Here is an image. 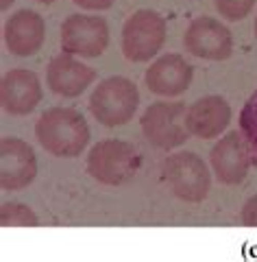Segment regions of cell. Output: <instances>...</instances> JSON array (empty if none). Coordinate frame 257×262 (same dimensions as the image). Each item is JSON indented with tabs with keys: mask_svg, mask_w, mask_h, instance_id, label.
Masks as SVG:
<instances>
[{
	"mask_svg": "<svg viewBox=\"0 0 257 262\" xmlns=\"http://www.w3.org/2000/svg\"><path fill=\"white\" fill-rule=\"evenodd\" d=\"M39 144L57 158H77L89 142V125L85 116L70 107H53L44 112L35 125Z\"/></svg>",
	"mask_w": 257,
	"mask_h": 262,
	"instance_id": "6da1fadb",
	"label": "cell"
},
{
	"mask_svg": "<svg viewBox=\"0 0 257 262\" xmlns=\"http://www.w3.org/2000/svg\"><path fill=\"white\" fill-rule=\"evenodd\" d=\"M139 105L137 85L127 77L101 81L89 96V112L105 127H120L135 116Z\"/></svg>",
	"mask_w": 257,
	"mask_h": 262,
	"instance_id": "7a4b0ae2",
	"label": "cell"
},
{
	"mask_svg": "<svg viewBox=\"0 0 257 262\" xmlns=\"http://www.w3.org/2000/svg\"><path fill=\"white\" fill-rule=\"evenodd\" d=\"M139 164L142 160L137 149L124 140H101L87 153V173L105 186H122L131 182Z\"/></svg>",
	"mask_w": 257,
	"mask_h": 262,
	"instance_id": "3957f363",
	"label": "cell"
},
{
	"mask_svg": "<svg viewBox=\"0 0 257 262\" xmlns=\"http://www.w3.org/2000/svg\"><path fill=\"white\" fill-rule=\"evenodd\" d=\"M185 105L179 101H155L139 118L142 134L155 149L172 151L185 144L192 134L185 125Z\"/></svg>",
	"mask_w": 257,
	"mask_h": 262,
	"instance_id": "277c9868",
	"label": "cell"
},
{
	"mask_svg": "<svg viewBox=\"0 0 257 262\" xmlns=\"http://www.w3.org/2000/svg\"><path fill=\"white\" fill-rule=\"evenodd\" d=\"M170 190L185 203H201L212 188V175L203 158L192 151L170 153L161 164Z\"/></svg>",
	"mask_w": 257,
	"mask_h": 262,
	"instance_id": "5b68a950",
	"label": "cell"
},
{
	"mask_svg": "<svg viewBox=\"0 0 257 262\" xmlns=\"http://www.w3.org/2000/svg\"><path fill=\"white\" fill-rule=\"evenodd\" d=\"M166 35L168 29L161 15L153 9H139L122 27V53L133 63L151 61L166 44Z\"/></svg>",
	"mask_w": 257,
	"mask_h": 262,
	"instance_id": "8992f818",
	"label": "cell"
},
{
	"mask_svg": "<svg viewBox=\"0 0 257 262\" xmlns=\"http://www.w3.org/2000/svg\"><path fill=\"white\" fill-rule=\"evenodd\" d=\"M59 37L63 53L94 59V57H101L109 46V27L101 15L72 13L70 18L63 20Z\"/></svg>",
	"mask_w": 257,
	"mask_h": 262,
	"instance_id": "52a82bcc",
	"label": "cell"
},
{
	"mask_svg": "<svg viewBox=\"0 0 257 262\" xmlns=\"http://www.w3.org/2000/svg\"><path fill=\"white\" fill-rule=\"evenodd\" d=\"M183 46L190 55L207 61L229 59L233 53V35L231 31L209 15H201L190 22L183 33Z\"/></svg>",
	"mask_w": 257,
	"mask_h": 262,
	"instance_id": "ba28073f",
	"label": "cell"
},
{
	"mask_svg": "<svg viewBox=\"0 0 257 262\" xmlns=\"http://www.w3.org/2000/svg\"><path fill=\"white\" fill-rule=\"evenodd\" d=\"M37 175V158L29 142L20 138L0 140V186L5 190H22Z\"/></svg>",
	"mask_w": 257,
	"mask_h": 262,
	"instance_id": "9c48e42d",
	"label": "cell"
},
{
	"mask_svg": "<svg viewBox=\"0 0 257 262\" xmlns=\"http://www.w3.org/2000/svg\"><path fill=\"white\" fill-rule=\"evenodd\" d=\"M192 79H194L192 66L185 61V57H181L177 53L159 57L157 61L148 66L144 75L146 88L155 96H161V98H177L181 94H185V90L192 85Z\"/></svg>",
	"mask_w": 257,
	"mask_h": 262,
	"instance_id": "30bf717a",
	"label": "cell"
},
{
	"mask_svg": "<svg viewBox=\"0 0 257 262\" xmlns=\"http://www.w3.org/2000/svg\"><path fill=\"white\" fill-rule=\"evenodd\" d=\"M212 168L218 182L225 186H236L246 177L251 168V151L240 131L222 136L212 149Z\"/></svg>",
	"mask_w": 257,
	"mask_h": 262,
	"instance_id": "8fae6325",
	"label": "cell"
},
{
	"mask_svg": "<svg viewBox=\"0 0 257 262\" xmlns=\"http://www.w3.org/2000/svg\"><path fill=\"white\" fill-rule=\"evenodd\" d=\"M41 101V81L33 70L15 68L0 81V103L9 116H29Z\"/></svg>",
	"mask_w": 257,
	"mask_h": 262,
	"instance_id": "7c38bea8",
	"label": "cell"
},
{
	"mask_svg": "<svg viewBox=\"0 0 257 262\" xmlns=\"http://www.w3.org/2000/svg\"><path fill=\"white\" fill-rule=\"evenodd\" d=\"M96 81V70L74 59V55L61 53L51 59L46 70V83L57 96L77 98Z\"/></svg>",
	"mask_w": 257,
	"mask_h": 262,
	"instance_id": "4fadbf2b",
	"label": "cell"
},
{
	"mask_svg": "<svg viewBox=\"0 0 257 262\" xmlns=\"http://www.w3.org/2000/svg\"><path fill=\"white\" fill-rule=\"evenodd\" d=\"M46 39V22L37 11L20 9L5 22V44L18 57L35 55Z\"/></svg>",
	"mask_w": 257,
	"mask_h": 262,
	"instance_id": "5bb4252c",
	"label": "cell"
},
{
	"mask_svg": "<svg viewBox=\"0 0 257 262\" xmlns=\"http://www.w3.org/2000/svg\"><path fill=\"white\" fill-rule=\"evenodd\" d=\"M231 122V107L222 96H203L188 107L185 125L190 134L201 138V140H212L220 136Z\"/></svg>",
	"mask_w": 257,
	"mask_h": 262,
	"instance_id": "9a60e30c",
	"label": "cell"
},
{
	"mask_svg": "<svg viewBox=\"0 0 257 262\" xmlns=\"http://www.w3.org/2000/svg\"><path fill=\"white\" fill-rule=\"evenodd\" d=\"M0 225L3 227H35L39 225L37 214L22 203L7 201L0 208Z\"/></svg>",
	"mask_w": 257,
	"mask_h": 262,
	"instance_id": "2e32d148",
	"label": "cell"
},
{
	"mask_svg": "<svg viewBox=\"0 0 257 262\" xmlns=\"http://www.w3.org/2000/svg\"><path fill=\"white\" fill-rule=\"evenodd\" d=\"M257 0H214L216 9L220 11V15L229 22H238L244 20L248 13L253 11Z\"/></svg>",
	"mask_w": 257,
	"mask_h": 262,
	"instance_id": "e0dca14e",
	"label": "cell"
},
{
	"mask_svg": "<svg viewBox=\"0 0 257 262\" xmlns=\"http://www.w3.org/2000/svg\"><path fill=\"white\" fill-rule=\"evenodd\" d=\"M242 223L248 227H257V194L242 206Z\"/></svg>",
	"mask_w": 257,
	"mask_h": 262,
	"instance_id": "ac0fdd59",
	"label": "cell"
},
{
	"mask_svg": "<svg viewBox=\"0 0 257 262\" xmlns=\"http://www.w3.org/2000/svg\"><path fill=\"white\" fill-rule=\"evenodd\" d=\"M72 3L85 11H105L109 7H113L115 0H72Z\"/></svg>",
	"mask_w": 257,
	"mask_h": 262,
	"instance_id": "d6986e66",
	"label": "cell"
},
{
	"mask_svg": "<svg viewBox=\"0 0 257 262\" xmlns=\"http://www.w3.org/2000/svg\"><path fill=\"white\" fill-rule=\"evenodd\" d=\"M15 3V0H0V9H3V11H7V9H9V7Z\"/></svg>",
	"mask_w": 257,
	"mask_h": 262,
	"instance_id": "ffe728a7",
	"label": "cell"
},
{
	"mask_svg": "<svg viewBox=\"0 0 257 262\" xmlns=\"http://www.w3.org/2000/svg\"><path fill=\"white\" fill-rule=\"evenodd\" d=\"M37 3H41V5H51V3H55V0H37Z\"/></svg>",
	"mask_w": 257,
	"mask_h": 262,
	"instance_id": "44dd1931",
	"label": "cell"
},
{
	"mask_svg": "<svg viewBox=\"0 0 257 262\" xmlns=\"http://www.w3.org/2000/svg\"><path fill=\"white\" fill-rule=\"evenodd\" d=\"M253 29H255V37H257V15H255V24H253Z\"/></svg>",
	"mask_w": 257,
	"mask_h": 262,
	"instance_id": "7402d4cb",
	"label": "cell"
}]
</instances>
